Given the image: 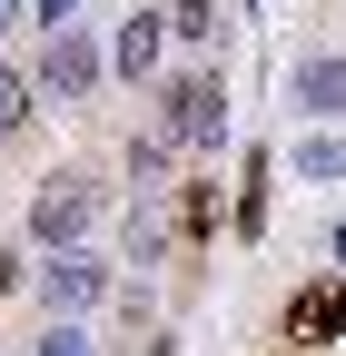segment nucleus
I'll return each instance as SVG.
<instances>
[{"instance_id": "1", "label": "nucleus", "mask_w": 346, "mask_h": 356, "mask_svg": "<svg viewBox=\"0 0 346 356\" xmlns=\"http://www.w3.org/2000/svg\"><path fill=\"white\" fill-rule=\"evenodd\" d=\"M158 129H168L179 149H218V139H228V89H218V70L168 79V89H158Z\"/></svg>"}, {"instance_id": "2", "label": "nucleus", "mask_w": 346, "mask_h": 356, "mask_svg": "<svg viewBox=\"0 0 346 356\" xmlns=\"http://www.w3.org/2000/svg\"><path fill=\"white\" fill-rule=\"evenodd\" d=\"M40 297H50V317H90V307L109 297V257H90V248H50V267H40Z\"/></svg>"}, {"instance_id": "3", "label": "nucleus", "mask_w": 346, "mask_h": 356, "mask_svg": "<svg viewBox=\"0 0 346 356\" xmlns=\"http://www.w3.org/2000/svg\"><path fill=\"white\" fill-rule=\"evenodd\" d=\"M40 89H50L60 109H79V99L99 89V40L60 20V30H50V50H40Z\"/></svg>"}, {"instance_id": "4", "label": "nucleus", "mask_w": 346, "mask_h": 356, "mask_svg": "<svg viewBox=\"0 0 346 356\" xmlns=\"http://www.w3.org/2000/svg\"><path fill=\"white\" fill-rule=\"evenodd\" d=\"M90 218H99V188H90V178H50V188L30 198V238L40 248H69V238H90Z\"/></svg>"}, {"instance_id": "5", "label": "nucleus", "mask_w": 346, "mask_h": 356, "mask_svg": "<svg viewBox=\"0 0 346 356\" xmlns=\"http://www.w3.org/2000/svg\"><path fill=\"white\" fill-rule=\"evenodd\" d=\"M336 337H346V277H317L287 307V346H336Z\"/></svg>"}, {"instance_id": "6", "label": "nucleus", "mask_w": 346, "mask_h": 356, "mask_svg": "<svg viewBox=\"0 0 346 356\" xmlns=\"http://www.w3.org/2000/svg\"><path fill=\"white\" fill-rule=\"evenodd\" d=\"M158 50H168V10H129L119 40H109V70L119 79H158Z\"/></svg>"}, {"instance_id": "7", "label": "nucleus", "mask_w": 346, "mask_h": 356, "mask_svg": "<svg viewBox=\"0 0 346 356\" xmlns=\"http://www.w3.org/2000/svg\"><path fill=\"white\" fill-rule=\"evenodd\" d=\"M168 248V218H158V188H129V267H158Z\"/></svg>"}, {"instance_id": "8", "label": "nucleus", "mask_w": 346, "mask_h": 356, "mask_svg": "<svg viewBox=\"0 0 346 356\" xmlns=\"http://www.w3.org/2000/svg\"><path fill=\"white\" fill-rule=\"evenodd\" d=\"M297 109L346 119V60H307V70H297Z\"/></svg>"}, {"instance_id": "9", "label": "nucleus", "mask_w": 346, "mask_h": 356, "mask_svg": "<svg viewBox=\"0 0 346 356\" xmlns=\"http://www.w3.org/2000/svg\"><path fill=\"white\" fill-rule=\"evenodd\" d=\"M168 149H179L168 129H139V139H129V188H158V178H168Z\"/></svg>"}, {"instance_id": "10", "label": "nucleus", "mask_w": 346, "mask_h": 356, "mask_svg": "<svg viewBox=\"0 0 346 356\" xmlns=\"http://www.w3.org/2000/svg\"><path fill=\"white\" fill-rule=\"evenodd\" d=\"M287 168H297V178H346V139H297Z\"/></svg>"}, {"instance_id": "11", "label": "nucleus", "mask_w": 346, "mask_h": 356, "mask_svg": "<svg viewBox=\"0 0 346 356\" xmlns=\"http://www.w3.org/2000/svg\"><path fill=\"white\" fill-rule=\"evenodd\" d=\"M168 40H218V0H168Z\"/></svg>"}, {"instance_id": "12", "label": "nucleus", "mask_w": 346, "mask_h": 356, "mask_svg": "<svg viewBox=\"0 0 346 356\" xmlns=\"http://www.w3.org/2000/svg\"><path fill=\"white\" fill-rule=\"evenodd\" d=\"M30 99H40V79L0 70V139H20V129H30Z\"/></svg>"}, {"instance_id": "13", "label": "nucleus", "mask_w": 346, "mask_h": 356, "mask_svg": "<svg viewBox=\"0 0 346 356\" xmlns=\"http://www.w3.org/2000/svg\"><path fill=\"white\" fill-rule=\"evenodd\" d=\"M30 356H99V346H90V337H79V327H69V317H60V327H50V337H40V346H30Z\"/></svg>"}, {"instance_id": "14", "label": "nucleus", "mask_w": 346, "mask_h": 356, "mask_svg": "<svg viewBox=\"0 0 346 356\" xmlns=\"http://www.w3.org/2000/svg\"><path fill=\"white\" fill-rule=\"evenodd\" d=\"M20 20H30V0H0V30H20Z\"/></svg>"}, {"instance_id": "15", "label": "nucleus", "mask_w": 346, "mask_h": 356, "mask_svg": "<svg viewBox=\"0 0 346 356\" xmlns=\"http://www.w3.org/2000/svg\"><path fill=\"white\" fill-rule=\"evenodd\" d=\"M336 257H346V228H336Z\"/></svg>"}]
</instances>
